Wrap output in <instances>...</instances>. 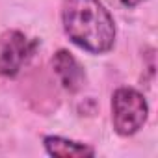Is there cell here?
Wrapping results in <instances>:
<instances>
[{"instance_id":"cell-1","label":"cell","mask_w":158,"mask_h":158,"mask_svg":"<svg viewBox=\"0 0 158 158\" xmlns=\"http://www.w3.org/2000/svg\"><path fill=\"white\" fill-rule=\"evenodd\" d=\"M61 21L69 39L91 54L114 47L115 24L101 0H63Z\"/></svg>"},{"instance_id":"cell-2","label":"cell","mask_w":158,"mask_h":158,"mask_svg":"<svg viewBox=\"0 0 158 158\" xmlns=\"http://www.w3.org/2000/svg\"><path fill=\"white\" fill-rule=\"evenodd\" d=\"M147 102L143 95L132 88H119L112 99L114 128L121 136H132L147 121Z\"/></svg>"},{"instance_id":"cell-3","label":"cell","mask_w":158,"mask_h":158,"mask_svg":"<svg viewBox=\"0 0 158 158\" xmlns=\"http://www.w3.org/2000/svg\"><path fill=\"white\" fill-rule=\"evenodd\" d=\"M35 47L37 41L26 39L24 34L8 32L2 37V45H0V74L15 76L28 61V58L34 54Z\"/></svg>"},{"instance_id":"cell-4","label":"cell","mask_w":158,"mask_h":158,"mask_svg":"<svg viewBox=\"0 0 158 158\" xmlns=\"http://www.w3.org/2000/svg\"><path fill=\"white\" fill-rule=\"evenodd\" d=\"M52 67H54V73L56 76L60 78L61 86L71 91V93H76L78 89H82L84 84H86V73H84V67L76 61V58L67 52V50H58L52 58Z\"/></svg>"},{"instance_id":"cell-5","label":"cell","mask_w":158,"mask_h":158,"mask_svg":"<svg viewBox=\"0 0 158 158\" xmlns=\"http://www.w3.org/2000/svg\"><path fill=\"white\" fill-rule=\"evenodd\" d=\"M45 149L52 156H61V158H74V156H93L95 151L89 145L71 141L60 136H47L45 138Z\"/></svg>"},{"instance_id":"cell-6","label":"cell","mask_w":158,"mask_h":158,"mask_svg":"<svg viewBox=\"0 0 158 158\" xmlns=\"http://www.w3.org/2000/svg\"><path fill=\"white\" fill-rule=\"evenodd\" d=\"M139 2H143V0H121V4H123L125 8H134V6H138Z\"/></svg>"}]
</instances>
